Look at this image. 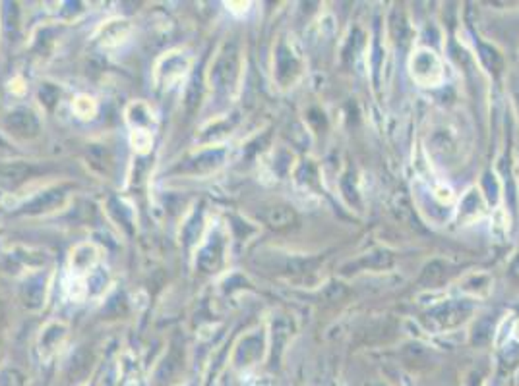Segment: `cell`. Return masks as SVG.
I'll use <instances>...</instances> for the list:
<instances>
[{
	"mask_svg": "<svg viewBox=\"0 0 519 386\" xmlns=\"http://www.w3.org/2000/svg\"><path fill=\"white\" fill-rule=\"evenodd\" d=\"M479 50H481V60H483L484 66L488 68V72L500 74V72H502V66H504L502 55H500L496 49L488 47V45H479Z\"/></svg>",
	"mask_w": 519,
	"mask_h": 386,
	"instance_id": "30bf717a",
	"label": "cell"
},
{
	"mask_svg": "<svg viewBox=\"0 0 519 386\" xmlns=\"http://www.w3.org/2000/svg\"><path fill=\"white\" fill-rule=\"evenodd\" d=\"M74 110H78V116L82 118H92L95 114V103L89 97H80V101L74 103Z\"/></svg>",
	"mask_w": 519,
	"mask_h": 386,
	"instance_id": "4fadbf2b",
	"label": "cell"
},
{
	"mask_svg": "<svg viewBox=\"0 0 519 386\" xmlns=\"http://www.w3.org/2000/svg\"><path fill=\"white\" fill-rule=\"evenodd\" d=\"M262 218L266 220V225H270L271 228H289L297 222V215L293 211L291 207H285V205H275V207H270L262 212Z\"/></svg>",
	"mask_w": 519,
	"mask_h": 386,
	"instance_id": "8992f818",
	"label": "cell"
},
{
	"mask_svg": "<svg viewBox=\"0 0 519 386\" xmlns=\"http://www.w3.org/2000/svg\"><path fill=\"white\" fill-rule=\"evenodd\" d=\"M65 332H66L65 324L60 323L49 324V327L43 330V334H41V351H45V353L49 356L50 351L58 346L60 338H65Z\"/></svg>",
	"mask_w": 519,
	"mask_h": 386,
	"instance_id": "9c48e42d",
	"label": "cell"
},
{
	"mask_svg": "<svg viewBox=\"0 0 519 386\" xmlns=\"http://www.w3.org/2000/svg\"><path fill=\"white\" fill-rule=\"evenodd\" d=\"M356 265L363 268H372V271H380V268H388L391 265V255L388 251H376L370 253L366 257L359 261Z\"/></svg>",
	"mask_w": 519,
	"mask_h": 386,
	"instance_id": "8fae6325",
	"label": "cell"
},
{
	"mask_svg": "<svg viewBox=\"0 0 519 386\" xmlns=\"http://www.w3.org/2000/svg\"><path fill=\"white\" fill-rule=\"evenodd\" d=\"M510 273H512V276L515 278V280L519 282V255L513 259L512 263V267H510Z\"/></svg>",
	"mask_w": 519,
	"mask_h": 386,
	"instance_id": "5bb4252c",
	"label": "cell"
},
{
	"mask_svg": "<svg viewBox=\"0 0 519 386\" xmlns=\"http://www.w3.org/2000/svg\"><path fill=\"white\" fill-rule=\"evenodd\" d=\"M97 259H99V251L92 244H82L72 251V265L80 271H87L89 267H93Z\"/></svg>",
	"mask_w": 519,
	"mask_h": 386,
	"instance_id": "ba28073f",
	"label": "cell"
},
{
	"mask_svg": "<svg viewBox=\"0 0 519 386\" xmlns=\"http://www.w3.org/2000/svg\"><path fill=\"white\" fill-rule=\"evenodd\" d=\"M448 265L444 263V261H432V263H428L422 274H420L419 278V284L420 286H438L442 282L448 278Z\"/></svg>",
	"mask_w": 519,
	"mask_h": 386,
	"instance_id": "52a82bcc",
	"label": "cell"
},
{
	"mask_svg": "<svg viewBox=\"0 0 519 386\" xmlns=\"http://www.w3.org/2000/svg\"><path fill=\"white\" fill-rule=\"evenodd\" d=\"M4 319V307H2V303H0V321Z\"/></svg>",
	"mask_w": 519,
	"mask_h": 386,
	"instance_id": "9a60e30c",
	"label": "cell"
},
{
	"mask_svg": "<svg viewBox=\"0 0 519 386\" xmlns=\"http://www.w3.org/2000/svg\"><path fill=\"white\" fill-rule=\"evenodd\" d=\"M481 212H483V201H481V197L476 195V191H471L469 195L463 199L461 212H459V217H461V218H475V217H479Z\"/></svg>",
	"mask_w": 519,
	"mask_h": 386,
	"instance_id": "7c38bea8",
	"label": "cell"
},
{
	"mask_svg": "<svg viewBox=\"0 0 519 386\" xmlns=\"http://www.w3.org/2000/svg\"><path fill=\"white\" fill-rule=\"evenodd\" d=\"M275 58H278V68H275V70H278L279 81H281V84H289V81H293L295 76L299 74V60H297V57L293 55V50L289 49L285 42H281Z\"/></svg>",
	"mask_w": 519,
	"mask_h": 386,
	"instance_id": "5b68a950",
	"label": "cell"
},
{
	"mask_svg": "<svg viewBox=\"0 0 519 386\" xmlns=\"http://www.w3.org/2000/svg\"><path fill=\"white\" fill-rule=\"evenodd\" d=\"M411 74L420 85H436L444 77L440 60L428 49L417 50V55L411 60Z\"/></svg>",
	"mask_w": 519,
	"mask_h": 386,
	"instance_id": "3957f363",
	"label": "cell"
},
{
	"mask_svg": "<svg viewBox=\"0 0 519 386\" xmlns=\"http://www.w3.org/2000/svg\"><path fill=\"white\" fill-rule=\"evenodd\" d=\"M471 303L467 302H448L442 303L438 307H434L428 313V321L436 327V329H455L461 323L467 321V317L471 315Z\"/></svg>",
	"mask_w": 519,
	"mask_h": 386,
	"instance_id": "7a4b0ae2",
	"label": "cell"
},
{
	"mask_svg": "<svg viewBox=\"0 0 519 386\" xmlns=\"http://www.w3.org/2000/svg\"><path fill=\"white\" fill-rule=\"evenodd\" d=\"M239 68H241V57L235 45H225L215 58L214 68H212V81H215L217 89H229L236 84L239 79Z\"/></svg>",
	"mask_w": 519,
	"mask_h": 386,
	"instance_id": "6da1fadb",
	"label": "cell"
},
{
	"mask_svg": "<svg viewBox=\"0 0 519 386\" xmlns=\"http://www.w3.org/2000/svg\"><path fill=\"white\" fill-rule=\"evenodd\" d=\"M518 103H519V95H518Z\"/></svg>",
	"mask_w": 519,
	"mask_h": 386,
	"instance_id": "2e32d148",
	"label": "cell"
},
{
	"mask_svg": "<svg viewBox=\"0 0 519 386\" xmlns=\"http://www.w3.org/2000/svg\"><path fill=\"white\" fill-rule=\"evenodd\" d=\"M6 130L16 137L31 140L39 134V120L28 108H20L6 116Z\"/></svg>",
	"mask_w": 519,
	"mask_h": 386,
	"instance_id": "277c9868",
	"label": "cell"
}]
</instances>
